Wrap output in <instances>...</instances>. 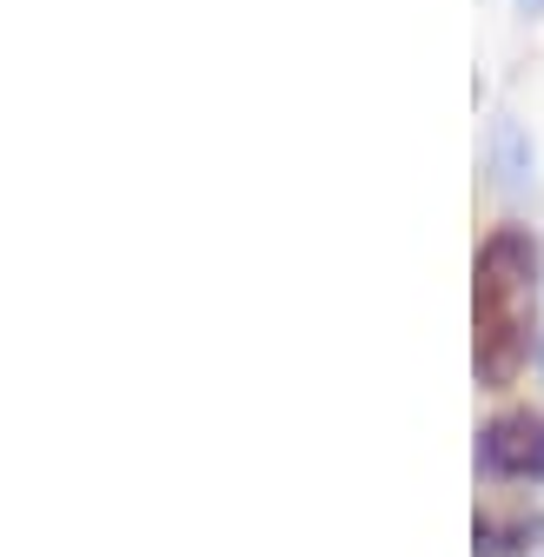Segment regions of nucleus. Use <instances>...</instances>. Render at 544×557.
Segmentation results:
<instances>
[{"label": "nucleus", "mask_w": 544, "mask_h": 557, "mask_svg": "<svg viewBox=\"0 0 544 557\" xmlns=\"http://www.w3.org/2000/svg\"><path fill=\"white\" fill-rule=\"evenodd\" d=\"M537 272L544 252L531 226H492L471 259V366L479 385L505 392L537 359Z\"/></svg>", "instance_id": "f257e3e1"}, {"label": "nucleus", "mask_w": 544, "mask_h": 557, "mask_svg": "<svg viewBox=\"0 0 544 557\" xmlns=\"http://www.w3.org/2000/svg\"><path fill=\"white\" fill-rule=\"evenodd\" d=\"M479 478L485 484H544V411L505 405L479 425Z\"/></svg>", "instance_id": "f03ea898"}, {"label": "nucleus", "mask_w": 544, "mask_h": 557, "mask_svg": "<svg viewBox=\"0 0 544 557\" xmlns=\"http://www.w3.org/2000/svg\"><path fill=\"white\" fill-rule=\"evenodd\" d=\"M485 166H492V186H505V193H524L531 186V139L511 126V120H498L492 126V147H485Z\"/></svg>", "instance_id": "7ed1b4c3"}, {"label": "nucleus", "mask_w": 544, "mask_h": 557, "mask_svg": "<svg viewBox=\"0 0 544 557\" xmlns=\"http://www.w3.org/2000/svg\"><path fill=\"white\" fill-rule=\"evenodd\" d=\"M524 537H544V518H479V544H485V557L524 550Z\"/></svg>", "instance_id": "20e7f679"}, {"label": "nucleus", "mask_w": 544, "mask_h": 557, "mask_svg": "<svg viewBox=\"0 0 544 557\" xmlns=\"http://www.w3.org/2000/svg\"><path fill=\"white\" fill-rule=\"evenodd\" d=\"M518 8H524V14H544V0H518Z\"/></svg>", "instance_id": "39448f33"}, {"label": "nucleus", "mask_w": 544, "mask_h": 557, "mask_svg": "<svg viewBox=\"0 0 544 557\" xmlns=\"http://www.w3.org/2000/svg\"><path fill=\"white\" fill-rule=\"evenodd\" d=\"M537 372H544V332H537Z\"/></svg>", "instance_id": "423d86ee"}]
</instances>
